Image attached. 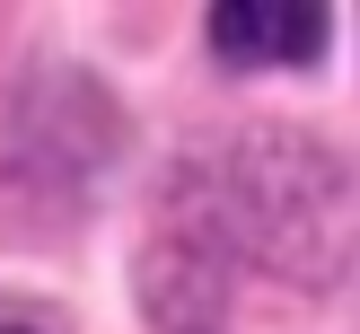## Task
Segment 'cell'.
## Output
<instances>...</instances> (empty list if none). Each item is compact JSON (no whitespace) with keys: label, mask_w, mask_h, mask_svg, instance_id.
Returning <instances> with one entry per match:
<instances>
[{"label":"cell","mask_w":360,"mask_h":334,"mask_svg":"<svg viewBox=\"0 0 360 334\" xmlns=\"http://www.w3.org/2000/svg\"><path fill=\"white\" fill-rule=\"evenodd\" d=\"M211 35L246 70H299L326 53V9H308V0H220Z\"/></svg>","instance_id":"1"},{"label":"cell","mask_w":360,"mask_h":334,"mask_svg":"<svg viewBox=\"0 0 360 334\" xmlns=\"http://www.w3.org/2000/svg\"><path fill=\"white\" fill-rule=\"evenodd\" d=\"M0 334H18V326H0Z\"/></svg>","instance_id":"2"}]
</instances>
